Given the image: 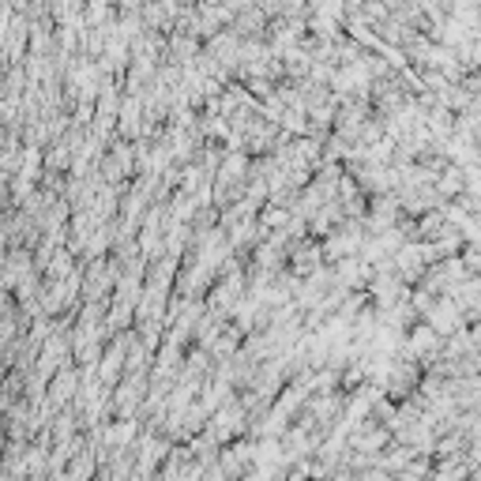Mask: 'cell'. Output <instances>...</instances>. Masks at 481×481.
I'll use <instances>...</instances> for the list:
<instances>
[{"instance_id": "obj_8", "label": "cell", "mask_w": 481, "mask_h": 481, "mask_svg": "<svg viewBox=\"0 0 481 481\" xmlns=\"http://www.w3.org/2000/svg\"><path fill=\"white\" fill-rule=\"evenodd\" d=\"M305 5L312 8V12H319V16H331V19H346V0H305Z\"/></svg>"}, {"instance_id": "obj_2", "label": "cell", "mask_w": 481, "mask_h": 481, "mask_svg": "<svg viewBox=\"0 0 481 481\" xmlns=\"http://www.w3.org/2000/svg\"><path fill=\"white\" fill-rule=\"evenodd\" d=\"M361 241H365L361 222H350V218L339 222V226L324 237V245H319V252H324V264H339V260H346V256H358Z\"/></svg>"}, {"instance_id": "obj_7", "label": "cell", "mask_w": 481, "mask_h": 481, "mask_svg": "<svg viewBox=\"0 0 481 481\" xmlns=\"http://www.w3.org/2000/svg\"><path fill=\"white\" fill-rule=\"evenodd\" d=\"M204 53H207V57H214V60L222 64V68H226V72L234 76V72H237V53H241V38L234 35L230 26H226V30H218V35H211V38H207Z\"/></svg>"}, {"instance_id": "obj_1", "label": "cell", "mask_w": 481, "mask_h": 481, "mask_svg": "<svg viewBox=\"0 0 481 481\" xmlns=\"http://www.w3.org/2000/svg\"><path fill=\"white\" fill-rule=\"evenodd\" d=\"M207 425H204V433L222 447V444H230V440H241V433L248 429V418H245V406H241V399L237 395H230L222 406H214L211 413H207Z\"/></svg>"}, {"instance_id": "obj_3", "label": "cell", "mask_w": 481, "mask_h": 481, "mask_svg": "<svg viewBox=\"0 0 481 481\" xmlns=\"http://www.w3.org/2000/svg\"><path fill=\"white\" fill-rule=\"evenodd\" d=\"M422 316H425V324H429L440 339H452V335H459L463 328H470L466 316L459 312V305H455L452 298H433V305H429Z\"/></svg>"}, {"instance_id": "obj_4", "label": "cell", "mask_w": 481, "mask_h": 481, "mask_svg": "<svg viewBox=\"0 0 481 481\" xmlns=\"http://www.w3.org/2000/svg\"><path fill=\"white\" fill-rule=\"evenodd\" d=\"M440 346H444V339L429 324H418V328H410V335H406V358L418 361L422 369H433L440 361Z\"/></svg>"}, {"instance_id": "obj_9", "label": "cell", "mask_w": 481, "mask_h": 481, "mask_svg": "<svg viewBox=\"0 0 481 481\" xmlns=\"http://www.w3.org/2000/svg\"><path fill=\"white\" fill-rule=\"evenodd\" d=\"M328 481H358V477H354V474H350V470H335V474H331Z\"/></svg>"}, {"instance_id": "obj_6", "label": "cell", "mask_w": 481, "mask_h": 481, "mask_svg": "<svg viewBox=\"0 0 481 481\" xmlns=\"http://www.w3.org/2000/svg\"><path fill=\"white\" fill-rule=\"evenodd\" d=\"M214 463L226 470L230 481H241L252 470V440H230V444H222V452L214 455Z\"/></svg>"}, {"instance_id": "obj_11", "label": "cell", "mask_w": 481, "mask_h": 481, "mask_svg": "<svg viewBox=\"0 0 481 481\" xmlns=\"http://www.w3.org/2000/svg\"><path fill=\"white\" fill-rule=\"evenodd\" d=\"M241 481H264V477H256V474H245V477H241Z\"/></svg>"}, {"instance_id": "obj_10", "label": "cell", "mask_w": 481, "mask_h": 481, "mask_svg": "<svg viewBox=\"0 0 481 481\" xmlns=\"http://www.w3.org/2000/svg\"><path fill=\"white\" fill-rule=\"evenodd\" d=\"M46 481H68V474H64V470H49Z\"/></svg>"}, {"instance_id": "obj_5", "label": "cell", "mask_w": 481, "mask_h": 481, "mask_svg": "<svg viewBox=\"0 0 481 481\" xmlns=\"http://www.w3.org/2000/svg\"><path fill=\"white\" fill-rule=\"evenodd\" d=\"M76 392H79V369L76 365H64L46 383V403L57 406V410H68L72 399H76Z\"/></svg>"}]
</instances>
